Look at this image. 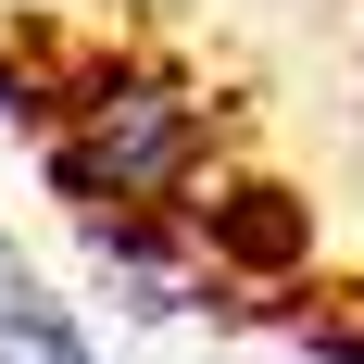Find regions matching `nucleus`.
Returning <instances> with one entry per match:
<instances>
[{
  "label": "nucleus",
  "mask_w": 364,
  "mask_h": 364,
  "mask_svg": "<svg viewBox=\"0 0 364 364\" xmlns=\"http://www.w3.org/2000/svg\"><path fill=\"white\" fill-rule=\"evenodd\" d=\"M201 151H214V113L164 88V75H101V88H75L63 139H50V176H63L75 214H164L188 176H201Z\"/></svg>",
  "instance_id": "obj_1"
},
{
  "label": "nucleus",
  "mask_w": 364,
  "mask_h": 364,
  "mask_svg": "<svg viewBox=\"0 0 364 364\" xmlns=\"http://www.w3.org/2000/svg\"><path fill=\"white\" fill-rule=\"evenodd\" d=\"M0 364H101L88 327H75V301L50 289L13 239H0Z\"/></svg>",
  "instance_id": "obj_2"
}]
</instances>
